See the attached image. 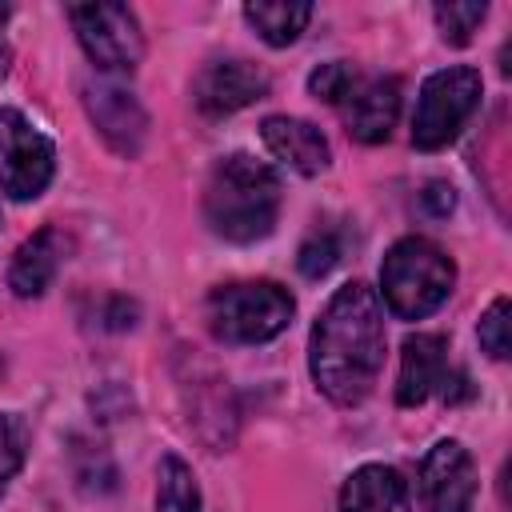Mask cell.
<instances>
[{
	"label": "cell",
	"mask_w": 512,
	"mask_h": 512,
	"mask_svg": "<svg viewBox=\"0 0 512 512\" xmlns=\"http://www.w3.org/2000/svg\"><path fill=\"white\" fill-rule=\"evenodd\" d=\"M340 512H412L408 480L388 464H364L344 480Z\"/></svg>",
	"instance_id": "5bb4252c"
},
{
	"label": "cell",
	"mask_w": 512,
	"mask_h": 512,
	"mask_svg": "<svg viewBox=\"0 0 512 512\" xmlns=\"http://www.w3.org/2000/svg\"><path fill=\"white\" fill-rule=\"evenodd\" d=\"M244 20L260 32V40H268L272 48H284L308 28L312 4H304V0H260V4H244Z\"/></svg>",
	"instance_id": "2e32d148"
},
{
	"label": "cell",
	"mask_w": 512,
	"mask_h": 512,
	"mask_svg": "<svg viewBox=\"0 0 512 512\" xmlns=\"http://www.w3.org/2000/svg\"><path fill=\"white\" fill-rule=\"evenodd\" d=\"M480 92H484V80L468 64H452V68L432 72L424 80V88H420V100H416L412 144L420 152H436L448 140H456V132L464 128V120L476 112Z\"/></svg>",
	"instance_id": "5b68a950"
},
{
	"label": "cell",
	"mask_w": 512,
	"mask_h": 512,
	"mask_svg": "<svg viewBox=\"0 0 512 512\" xmlns=\"http://www.w3.org/2000/svg\"><path fill=\"white\" fill-rule=\"evenodd\" d=\"M4 20H8V4H0V24H4Z\"/></svg>",
	"instance_id": "cb8c5ba5"
},
{
	"label": "cell",
	"mask_w": 512,
	"mask_h": 512,
	"mask_svg": "<svg viewBox=\"0 0 512 512\" xmlns=\"http://www.w3.org/2000/svg\"><path fill=\"white\" fill-rule=\"evenodd\" d=\"M84 108L96 124V132L104 136V144L120 156H136L144 148L148 136V116L140 108V100L132 92H124L120 84H88L84 88Z\"/></svg>",
	"instance_id": "30bf717a"
},
{
	"label": "cell",
	"mask_w": 512,
	"mask_h": 512,
	"mask_svg": "<svg viewBox=\"0 0 512 512\" xmlns=\"http://www.w3.org/2000/svg\"><path fill=\"white\" fill-rule=\"evenodd\" d=\"M480 348L492 360H508L512 352V336H508V296H496L488 304V312L480 316Z\"/></svg>",
	"instance_id": "44dd1931"
},
{
	"label": "cell",
	"mask_w": 512,
	"mask_h": 512,
	"mask_svg": "<svg viewBox=\"0 0 512 512\" xmlns=\"http://www.w3.org/2000/svg\"><path fill=\"white\" fill-rule=\"evenodd\" d=\"M420 200H424V208H428L432 216H448V212H452V204H456L452 188H448V184H440V180H432V184L420 192Z\"/></svg>",
	"instance_id": "603a6c76"
},
{
	"label": "cell",
	"mask_w": 512,
	"mask_h": 512,
	"mask_svg": "<svg viewBox=\"0 0 512 512\" xmlns=\"http://www.w3.org/2000/svg\"><path fill=\"white\" fill-rule=\"evenodd\" d=\"M156 512H200V488L192 468L180 456L160 460V492H156Z\"/></svg>",
	"instance_id": "e0dca14e"
},
{
	"label": "cell",
	"mask_w": 512,
	"mask_h": 512,
	"mask_svg": "<svg viewBox=\"0 0 512 512\" xmlns=\"http://www.w3.org/2000/svg\"><path fill=\"white\" fill-rule=\"evenodd\" d=\"M56 172L52 140L32 128L16 108H0V192L12 200H36Z\"/></svg>",
	"instance_id": "8992f818"
},
{
	"label": "cell",
	"mask_w": 512,
	"mask_h": 512,
	"mask_svg": "<svg viewBox=\"0 0 512 512\" xmlns=\"http://www.w3.org/2000/svg\"><path fill=\"white\" fill-rule=\"evenodd\" d=\"M260 136H264V148H268L280 164L296 168L300 176H316V172H324V168L332 164V152H328L324 132H320L316 124H308V120H296V116H268V120L260 124Z\"/></svg>",
	"instance_id": "4fadbf2b"
},
{
	"label": "cell",
	"mask_w": 512,
	"mask_h": 512,
	"mask_svg": "<svg viewBox=\"0 0 512 512\" xmlns=\"http://www.w3.org/2000/svg\"><path fill=\"white\" fill-rule=\"evenodd\" d=\"M448 380V340L436 332H416L400 348V376H396V404L416 408Z\"/></svg>",
	"instance_id": "7c38bea8"
},
{
	"label": "cell",
	"mask_w": 512,
	"mask_h": 512,
	"mask_svg": "<svg viewBox=\"0 0 512 512\" xmlns=\"http://www.w3.org/2000/svg\"><path fill=\"white\" fill-rule=\"evenodd\" d=\"M400 116V80L396 76H368L344 100V124L360 144H384Z\"/></svg>",
	"instance_id": "8fae6325"
},
{
	"label": "cell",
	"mask_w": 512,
	"mask_h": 512,
	"mask_svg": "<svg viewBox=\"0 0 512 512\" xmlns=\"http://www.w3.org/2000/svg\"><path fill=\"white\" fill-rule=\"evenodd\" d=\"M456 284V264L448 252L424 236H404L388 248L380 264V288L384 304L400 320H424L436 312Z\"/></svg>",
	"instance_id": "3957f363"
},
{
	"label": "cell",
	"mask_w": 512,
	"mask_h": 512,
	"mask_svg": "<svg viewBox=\"0 0 512 512\" xmlns=\"http://www.w3.org/2000/svg\"><path fill=\"white\" fill-rule=\"evenodd\" d=\"M308 368L332 404H360L384 368V312L364 280L336 288L312 324Z\"/></svg>",
	"instance_id": "6da1fadb"
},
{
	"label": "cell",
	"mask_w": 512,
	"mask_h": 512,
	"mask_svg": "<svg viewBox=\"0 0 512 512\" xmlns=\"http://www.w3.org/2000/svg\"><path fill=\"white\" fill-rule=\"evenodd\" d=\"M264 96H268V76L248 60H216L192 84L196 108L204 116H212V120L232 116V112L264 100Z\"/></svg>",
	"instance_id": "9c48e42d"
},
{
	"label": "cell",
	"mask_w": 512,
	"mask_h": 512,
	"mask_svg": "<svg viewBox=\"0 0 512 512\" xmlns=\"http://www.w3.org/2000/svg\"><path fill=\"white\" fill-rule=\"evenodd\" d=\"M0 376H4V360H0Z\"/></svg>",
	"instance_id": "d4e9b609"
},
{
	"label": "cell",
	"mask_w": 512,
	"mask_h": 512,
	"mask_svg": "<svg viewBox=\"0 0 512 512\" xmlns=\"http://www.w3.org/2000/svg\"><path fill=\"white\" fill-rule=\"evenodd\" d=\"M280 212V180L256 156H228L212 168L204 188V220L232 244H252L272 232Z\"/></svg>",
	"instance_id": "7a4b0ae2"
},
{
	"label": "cell",
	"mask_w": 512,
	"mask_h": 512,
	"mask_svg": "<svg viewBox=\"0 0 512 512\" xmlns=\"http://www.w3.org/2000/svg\"><path fill=\"white\" fill-rule=\"evenodd\" d=\"M336 260H340V240L324 228V232H312L304 244H300V272L308 276V280H320L324 272H332L336 268Z\"/></svg>",
	"instance_id": "7402d4cb"
},
{
	"label": "cell",
	"mask_w": 512,
	"mask_h": 512,
	"mask_svg": "<svg viewBox=\"0 0 512 512\" xmlns=\"http://www.w3.org/2000/svg\"><path fill=\"white\" fill-rule=\"evenodd\" d=\"M356 68L348 64V60H328V64H320L312 76H308V92L316 96V100H324V104H344L348 100V92L356 88Z\"/></svg>",
	"instance_id": "d6986e66"
},
{
	"label": "cell",
	"mask_w": 512,
	"mask_h": 512,
	"mask_svg": "<svg viewBox=\"0 0 512 512\" xmlns=\"http://www.w3.org/2000/svg\"><path fill=\"white\" fill-rule=\"evenodd\" d=\"M420 500L428 512H468L476 500V464L464 444L440 440L420 464Z\"/></svg>",
	"instance_id": "ba28073f"
},
{
	"label": "cell",
	"mask_w": 512,
	"mask_h": 512,
	"mask_svg": "<svg viewBox=\"0 0 512 512\" xmlns=\"http://www.w3.org/2000/svg\"><path fill=\"white\" fill-rule=\"evenodd\" d=\"M68 20L80 48L104 72H132L144 56V36L136 16L124 4H72Z\"/></svg>",
	"instance_id": "52a82bcc"
},
{
	"label": "cell",
	"mask_w": 512,
	"mask_h": 512,
	"mask_svg": "<svg viewBox=\"0 0 512 512\" xmlns=\"http://www.w3.org/2000/svg\"><path fill=\"white\" fill-rule=\"evenodd\" d=\"M64 248H68V240H64V232L60 228H40L32 240H24L20 248H16V256H12V268H8V288L16 292V296H40L48 284H52V276H56V268H60V260H64Z\"/></svg>",
	"instance_id": "9a60e30c"
},
{
	"label": "cell",
	"mask_w": 512,
	"mask_h": 512,
	"mask_svg": "<svg viewBox=\"0 0 512 512\" xmlns=\"http://www.w3.org/2000/svg\"><path fill=\"white\" fill-rule=\"evenodd\" d=\"M432 16H436V28H440V36L448 44H468L472 32L484 24L488 4H476V0H468V4H436Z\"/></svg>",
	"instance_id": "ac0fdd59"
},
{
	"label": "cell",
	"mask_w": 512,
	"mask_h": 512,
	"mask_svg": "<svg viewBox=\"0 0 512 512\" xmlns=\"http://www.w3.org/2000/svg\"><path fill=\"white\" fill-rule=\"evenodd\" d=\"M292 296L272 280L220 284L208 296V328L228 344H264L292 320Z\"/></svg>",
	"instance_id": "277c9868"
},
{
	"label": "cell",
	"mask_w": 512,
	"mask_h": 512,
	"mask_svg": "<svg viewBox=\"0 0 512 512\" xmlns=\"http://www.w3.org/2000/svg\"><path fill=\"white\" fill-rule=\"evenodd\" d=\"M24 448H28L24 424H20L16 416H4V412H0V496L8 492L12 476H16L20 464H24Z\"/></svg>",
	"instance_id": "ffe728a7"
}]
</instances>
